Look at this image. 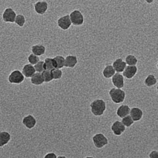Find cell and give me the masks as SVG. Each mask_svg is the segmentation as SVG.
Wrapping results in <instances>:
<instances>
[{
    "label": "cell",
    "mask_w": 158,
    "mask_h": 158,
    "mask_svg": "<svg viewBox=\"0 0 158 158\" xmlns=\"http://www.w3.org/2000/svg\"><path fill=\"white\" fill-rule=\"evenodd\" d=\"M57 155L54 152H49L45 155L44 158H57Z\"/></svg>",
    "instance_id": "d6a6232c"
},
{
    "label": "cell",
    "mask_w": 158,
    "mask_h": 158,
    "mask_svg": "<svg viewBox=\"0 0 158 158\" xmlns=\"http://www.w3.org/2000/svg\"><path fill=\"white\" fill-rule=\"evenodd\" d=\"M27 60H28L29 64L34 66L35 64H36L40 61V59L38 56H36L35 54L31 53V54H29V56H28Z\"/></svg>",
    "instance_id": "4dcf8cb0"
},
{
    "label": "cell",
    "mask_w": 158,
    "mask_h": 158,
    "mask_svg": "<svg viewBox=\"0 0 158 158\" xmlns=\"http://www.w3.org/2000/svg\"><path fill=\"white\" fill-rule=\"evenodd\" d=\"M48 9V4L45 1L37 2L34 4V9L35 12L40 15L45 14Z\"/></svg>",
    "instance_id": "ba28073f"
},
{
    "label": "cell",
    "mask_w": 158,
    "mask_h": 158,
    "mask_svg": "<svg viewBox=\"0 0 158 158\" xmlns=\"http://www.w3.org/2000/svg\"><path fill=\"white\" fill-rule=\"evenodd\" d=\"M112 83L116 88L122 89L124 86V79L123 75L119 73H115L112 77Z\"/></svg>",
    "instance_id": "30bf717a"
},
{
    "label": "cell",
    "mask_w": 158,
    "mask_h": 158,
    "mask_svg": "<svg viewBox=\"0 0 158 158\" xmlns=\"http://www.w3.org/2000/svg\"><path fill=\"white\" fill-rule=\"evenodd\" d=\"M149 158H158V152L156 150H152L149 154Z\"/></svg>",
    "instance_id": "1f68e13d"
},
{
    "label": "cell",
    "mask_w": 158,
    "mask_h": 158,
    "mask_svg": "<svg viewBox=\"0 0 158 158\" xmlns=\"http://www.w3.org/2000/svg\"><path fill=\"white\" fill-rule=\"evenodd\" d=\"M56 62L57 69H62L64 67V60L65 58L61 55H57L53 58Z\"/></svg>",
    "instance_id": "d4e9b609"
},
{
    "label": "cell",
    "mask_w": 158,
    "mask_h": 158,
    "mask_svg": "<svg viewBox=\"0 0 158 158\" xmlns=\"http://www.w3.org/2000/svg\"><path fill=\"white\" fill-rule=\"evenodd\" d=\"M77 57L75 55H67L64 60V67L66 68H73L77 64Z\"/></svg>",
    "instance_id": "2e32d148"
},
{
    "label": "cell",
    "mask_w": 158,
    "mask_h": 158,
    "mask_svg": "<svg viewBox=\"0 0 158 158\" xmlns=\"http://www.w3.org/2000/svg\"><path fill=\"white\" fill-rule=\"evenodd\" d=\"M112 65L114 69L115 73H121L123 72L125 68L126 67L127 64L123 59L118 58L113 62Z\"/></svg>",
    "instance_id": "4fadbf2b"
},
{
    "label": "cell",
    "mask_w": 158,
    "mask_h": 158,
    "mask_svg": "<svg viewBox=\"0 0 158 158\" xmlns=\"http://www.w3.org/2000/svg\"><path fill=\"white\" fill-rule=\"evenodd\" d=\"M138 72V68L136 66H128L127 65L124 70L123 72V76L127 79H130L133 78L136 74Z\"/></svg>",
    "instance_id": "7c38bea8"
},
{
    "label": "cell",
    "mask_w": 158,
    "mask_h": 158,
    "mask_svg": "<svg viewBox=\"0 0 158 158\" xmlns=\"http://www.w3.org/2000/svg\"><path fill=\"white\" fill-rule=\"evenodd\" d=\"M124 61L127 65L136 66L138 63V60L135 56L132 54H129L126 56Z\"/></svg>",
    "instance_id": "cb8c5ba5"
},
{
    "label": "cell",
    "mask_w": 158,
    "mask_h": 158,
    "mask_svg": "<svg viewBox=\"0 0 158 158\" xmlns=\"http://www.w3.org/2000/svg\"><path fill=\"white\" fill-rule=\"evenodd\" d=\"M69 16L72 24L76 26L82 25L85 22L84 15L78 10L73 11L69 15Z\"/></svg>",
    "instance_id": "5b68a950"
},
{
    "label": "cell",
    "mask_w": 158,
    "mask_h": 158,
    "mask_svg": "<svg viewBox=\"0 0 158 158\" xmlns=\"http://www.w3.org/2000/svg\"><path fill=\"white\" fill-rule=\"evenodd\" d=\"M26 22V20L24 15L22 14H18L15 17L14 23L19 27H22L25 24Z\"/></svg>",
    "instance_id": "484cf974"
},
{
    "label": "cell",
    "mask_w": 158,
    "mask_h": 158,
    "mask_svg": "<svg viewBox=\"0 0 158 158\" xmlns=\"http://www.w3.org/2000/svg\"><path fill=\"white\" fill-rule=\"evenodd\" d=\"M157 83V78L152 74L148 75L144 80V84L148 87L153 86Z\"/></svg>",
    "instance_id": "603a6c76"
},
{
    "label": "cell",
    "mask_w": 158,
    "mask_h": 158,
    "mask_svg": "<svg viewBox=\"0 0 158 158\" xmlns=\"http://www.w3.org/2000/svg\"><path fill=\"white\" fill-rule=\"evenodd\" d=\"M23 123L26 127L31 129L35 126L36 120L33 115H28L23 119Z\"/></svg>",
    "instance_id": "ac0fdd59"
},
{
    "label": "cell",
    "mask_w": 158,
    "mask_h": 158,
    "mask_svg": "<svg viewBox=\"0 0 158 158\" xmlns=\"http://www.w3.org/2000/svg\"><path fill=\"white\" fill-rule=\"evenodd\" d=\"M129 115L135 122H138L142 119L143 115V111L138 107H134L130 109Z\"/></svg>",
    "instance_id": "8fae6325"
},
{
    "label": "cell",
    "mask_w": 158,
    "mask_h": 158,
    "mask_svg": "<svg viewBox=\"0 0 158 158\" xmlns=\"http://www.w3.org/2000/svg\"><path fill=\"white\" fill-rule=\"evenodd\" d=\"M24 80L25 77L19 70H14L8 77V81L12 84L19 85L22 84Z\"/></svg>",
    "instance_id": "277c9868"
},
{
    "label": "cell",
    "mask_w": 158,
    "mask_h": 158,
    "mask_svg": "<svg viewBox=\"0 0 158 158\" xmlns=\"http://www.w3.org/2000/svg\"><path fill=\"white\" fill-rule=\"evenodd\" d=\"M92 139L94 146L97 148H102L109 143L108 138L102 133L95 134Z\"/></svg>",
    "instance_id": "3957f363"
},
{
    "label": "cell",
    "mask_w": 158,
    "mask_h": 158,
    "mask_svg": "<svg viewBox=\"0 0 158 158\" xmlns=\"http://www.w3.org/2000/svg\"><path fill=\"white\" fill-rule=\"evenodd\" d=\"M147 2H148V3H152V2H153V1H146Z\"/></svg>",
    "instance_id": "d590c367"
},
{
    "label": "cell",
    "mask_w": 158,
    "mask_h": 158,
    "mask_svg": "<svg viewBox=\"0 0 158 158\" xmlns=\"http://www.w3.org/2000/svg\"><path fill=\"white\" fill-rule=\"evenodd\" d=\"M11 139L10 133L7 131L0 132V147H2L9 143Z\"/></svg>",
    "instance_id": "44dd1931"
},
{
    "label": "cell",
    "mask_w": 158,
    "mask_h": 158,
    "mask_svg": "<svg viewBox=\"0 0 158 158\" xmlns=\"http://www.w3.org/2000/svg\"><path fill=\"white\" fill-rule=\"evenodd\" d=\"M111 130L114 135L116 136H120L125 131L126 127L121 121H115L112 124Z\"/></svg>",
    "instance_id": "9c48e42d"
},
{
    "label": "cell",
    "mask_w": 158,
    "mask_h": 158,
    "mask_svg": "<svg viewBox=\"0 0 158 158\" xmlns=\"http://www.w3.org/2000/svg\"><path fill=\"white\" fill-rule=\"evenodd\" d=\"M41 75H42L44 83H49L53 80L51 71L45 70L43 73H41Z\"/></svg>",
    "instance_id": "4316f807"
},
{
    "label": "cell",
    "mask_w": 158,
    "mask_h": 158,
    "mask_svg": "<svg viewBox=\"0 0 158 158\" xmlns=\"http://www.w3.org/2000/svg\"><path fill=\"white\" fill-rule=\"evenodd\" d=\"M109 95L114 103L119 104L123 102L126 97L125 92L120 89L113 88L110 89Z\"/></svg>",
    "instance_id": "7a4b0ae2"
},
{
    "label": "cell",
    "mask_w": 158,
    "mask_h": 158,
    "mask_svg": "<svg viewBox=\"0 0 158 158\" xmlns=\"http://www.w3.org/2000/svg\"><path fill=\"white\" fill-rule=\"evenodd\" d=\"M51 72L53 80H58L60 79L62 77L63 72L61 69H53Z\"/></svg>",
    "instance_id": "f1b7e54d"
},
{
    "label": "cell",
    "mask_w": 158,
    "mask_h": 158,
    "mask_svg": "<svg viewBox=\"0 0 158 158\" xmlns=\"http://www.w3.org/2000/svg\"><path fill=\"white\" fill-rule=\"evenodd\" d=\"M90 111L93 115L96 116H100L103 115L106 110V103L102 99L94 100L90 103Z\"/></svg>",
    "instance_id": "6da1fadb"
},
{
    "label": "cell",
    "mask_w": 158,
    "mask_h": 158,
    "mask_svg": "<svg viewBox=\"0 0 158 158\" xmlns=\"http://www.w3.org/2000/svg\"><path fill=\"white\" fill-rule=\"evenodd\" d=\"M30 81L32 85H40L44 83L42 75L40 73H36L30 78Z\"/></svg>",
    "instance_id": "7402d4cb"
},
{
    "label": "cell",
    "mask_w": 158,
    "mask_h": 158,
    "mask_svg": "<svg viewBox=\"0 0 158 158\" xmlns=\"http://www.w3.org/2000/svg\"><path fill=\"white\" fill-rule=\"evenodd\" d=\"M22 73L25 77L31 78L34 75V74L35 73L36 71L34 65L30 64H27L23 67Z\"/></svg>",
    "instance_id": "5bb4252c"
},
{
    "label": "cell",
    "mask_w": 158,
    "mask_h": 158,
    "mask_svg": "<svg viewBox=\"0 0 158 158\" xmlns=\"http://www.w3.org/2000/svg\"><path fill=\"white\" fill-rule=\"evenodd\" d=\"M57 158H67V157L64 156H59Z\"/></svg>",
    "instance_id": "836d02e7"
},
{
    "label": "cell",
    "mask_w": 158,
    "mask_h": 158,
    "mask_svg": "<svg viewBox=\"0 0 158 158\" xmlns=\"http://www.w3.org/2000/svg\"><path fill=\"white\" fill-rule=\"evenodd\" d=\"M16 12L13 9L7 8L4 10L2 14V18L3 22L6 23H14L16 17Z\"/></svg>",
    "instance_id": "8992f818"
},
{
    "label": "cell",
    "mask_w": 158,
    "mask_h": 158,
    "mask_svg": "<svg viewBox=\"0 0 158 158\" xmlns=\"http://www.w3.org/2000/svg\"><path fill=\"white\" fill-rule=\"evenodd\" d=\"M102 73L103 77L109 79V78H112L116 73L112 65L109 64L104 67Z\"/></svg>",
    "instance_id": "ffe728a7"
},
{
    "label": "cell",
    "mask_w": 158,
    "mask_h": 158,
    "mask_svg": "<svg viewBox=\"0 0 158 158\" xmlns=\"http://www.w3.org/2000/svg\"><path fill=\"white\" fill-rule=\"evenodd\" d=\"M85 158H95L92 156H87V157H85Z\"/></svg>",
    "instance_id": "e575fe53"
},
{
    "label": "cell",
    "mask_w": 158,
    "mask_h": 158,
    "mask_svg": "<svg viewBox=\"0 0 158 158\" xmlns=\"http://www.w3.org/2000/svg\"><path fill=\"white\" fill-rule=\"evenodd\" d=\"M69 15H66L61 16L57 21V25L62 30H68L72 25Z\"/></svg>",
    "instance_id": "52a82bcc"
},
{
    "label": "cell",
    "mask_w": 158,
    "mask_h": 158,
    "mask_svg": "<svg viewBox=\"0 0 158 158\" xmlns=\"http://www.w3.org/2000/svg\"><path fill=\"white\" fill-rule=\"evenodd\" d=\"M121 123L125 127H130L134 123V121L132 119L130 115H128L122 118Z\"/></svg>",
    "instance_id": "83f0119b"
},
{
    "label": "cell",
    "mask_w": 158,
    "mask_h": 158,
    "mask_svg": "<svg viewBox=\"0 0 158 158\" xmlns=\"http://www.w3.org/2000/svg\"><path fill=\"white\" fill-rule=\"evenodd\" d=\"M34 66L35 70L36 73H41L46 70L44 61H40L38 63L35 64Z\"/></svg>",
    "instance_id": "f546056e"
},
{
    "label": "cell",
    "mask_w": 158,
    "mask_h": 158,
    "mask_svg": "<svg viewBox=\"0 0 158 158\" xmlns=\"http://www.w3.org/2000/svg\"><path fill=\"white\" fill-rule=\"evenodd\" d=\"M130 111V108L128 105L123 104L117 108L116 114L119 118H123L129 115Z\"/></svg>",
    "instance_id": "9a60e30c"
},
{
    "label": "cell",
    "mask_w": 158,
    "mask_h": 158,
    "mask_svg": "<svg viewBox=\"0 0 158 158\" xmlns=\"http://www.w3.org/2000/svg\"><path fill=\"white\" fill-rule=\"evenodd\" d=\"M31 51L33 54L40 57L42 56L46 53V47L41 44H36L32 46Z\"/></svg>",
    "instance_id": "e0dca14e"
},
{
    "label": "cell",
    "mask_w": 158,
    "mask_h": 158,
    "mask_svg": "<svg viewBox=\"0 0 158 158\" xmlns=\"http://www.w3.org/2000/svg\"><path fill=\"white\" fill-rule=\"evenodd\" d=\"M44 62L46 70L51 71L53 69L57 68L56 62L53 58H46L44 60Z\"/></svg>",
    "instance_id": "d6986e66"
}]
</instances>
